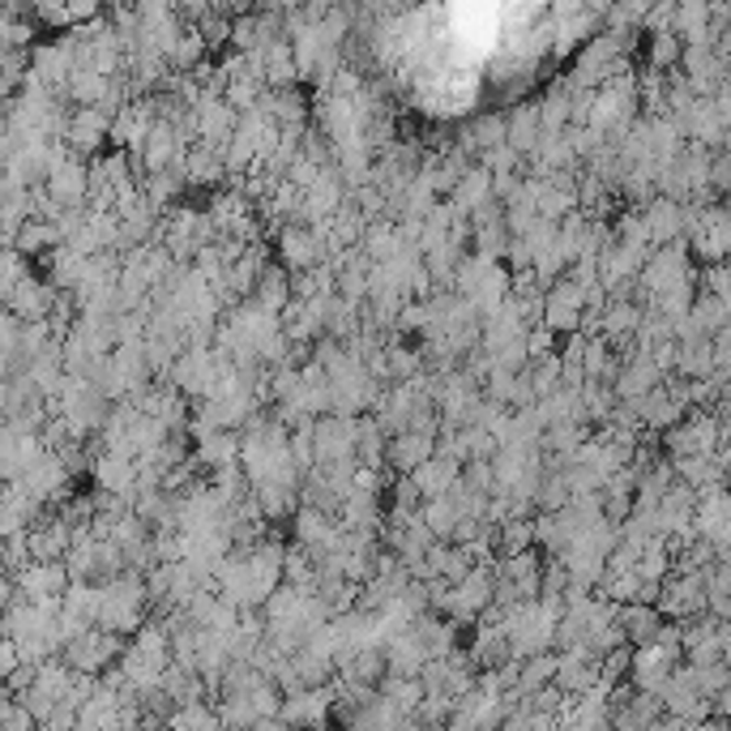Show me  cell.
Returning a JSON list of instances; mask_svg holds the SVG:
<instances>
[{
	"label": "cell",
	"mask_w": 731,
	"mask_h": 731,
	"mask_svg": "<svg viewBox=\"0 0 731 731\" xmlns=\"http://www.w3.org/2000/svg\"><path fill=\"white\" fill-rule=\"evenodd\" d=\"M680 654L676 646H633V667H629V676H633V693H651V697H663L667 689V680H672V672L680 667Z\"/></svg>",
	"instance_id": "cell-1"
},
{
	"label": "cell",
	"mask_w": 731,
	"mask_h": 731,
	"mask_svg": "<svg viewBox=\"0 0 731 731\" xmlns=\"http://www.w3.org/2000/svg\"><path fill=\"white\" fill-rule=\"evenodd\" d=\"M274 248H278V266L291 274L325 266V240L312 228H283L274 235Z\"/></svg>",
	"instance_id": "cell-2"
},
{
	"label": "cell",
	"mask_w": 731,
	"mask_h": 731,
	"mask_svg": "<svg viewBox=\"0 0 731 731\" xmlns=\"http://www.w3.org/2000/svg\"><path fill=\"white\" fill-rule=\"evenodd\" d=\"M317 441V466H339V462L355 458L359 445V420H343V416H325L312 428Z\"/></svg>",
	"instance_id": "cell-3"
},
{
	"label": "cell",
	"mask_w": 731,
	"mask_h": 731,
	"mask_svg": "<svg viewBox=\"0 0 731 731\" xmlns=\"http://www.w3.org/2000/svg\"><path fill=\"white\" fill-rule=\"evenodd\" d=\"M43 192L60 206V210H86L90 206V163H81V158H65V163H56V171L47 176V185Z\"/></svg>",
	"instance_id": "cell-4"
},
{
	"label": "cell",
	"mask_w": 731,
	"mask_h": 731,
	"mask_svg": "<svg viewBox=\"0 0 731 731\" xmlns=\"http://www.w3.org/2000/svg\"><path fill=\"white\" fill-rule=\"evenodd\" d=\"M278 719L296 731L334 723V689H304V693H296V697H287Z\"/></svg>",
	"instance_id": "cell-5"
},
{
	"label": "cell",
	"mask_w": 731,
	"mask_h": 731,
	"mask_svg": "<svg viewBox=\"0 0 731 731\" xmlns=\"http://www.w3.org/2000/svg\"><path fill=\"white\" fill-rule=\"evenodd\" d=\"M56 300H60V291H56L47 278H31V283H22V287L4 300V312H13L22 325H38V321H52Z\"/></svg>",
	"instance_id": "cell-6"
},
{
	"label": "cell",
	"mask_w": 731,
	"mask_h": 731,
	"mask_svg": "<svg viewBox=\"0 0 731 731\" xmlns=\"http://www.w3.org/2000/svg\"><path fill=\"white\" fill-rule=\"evenodd\" d=\"M667 381V373L654 364L651 355H629L624 359V368H620V381H616V398L620 402H642V398H651L654 389H663Z\"/></svg>",
	"instance_id": "cell-7"
},
{
	"label": "cell",
	"mask_w": 731,
	"mask_h": 731,
	"mask_svg": "<svg viewBox=\"0 0 731 731\" xmlns=\"http://www.w3.org/2000/svg\"><path fill=\"white\" fill-rule=\"evenodd\" d=\"M18 586H22V595L31 603H47V599H65L69 586H74V577H69L65 565H26L18 574Z\"/></svg>",
	"instance_id": "cell-8"
},
{
	"label": "cell",
	"mask_w": 731,
	"mask_h": 731,
	"mask_svg": "<svg viewBox=\"0 0 731 731\" xmlns=\"http://www.w3.org/2000/svg\"><path fill=\"white\" fill-rule=\"evenodd\" d=\"M385 658H389V676H407V680H420L423 667L432 663V658H428V646H423L411 629H402V633H394V638L385 642Z\"/></svg>",
	"instance_id": "cell-9"
},
{
	"label": "cell",
	"mask_w": 731,
	"mask_h": 731,
	"mask_svg": "<svg viewBox=\"0 0 731 731\" xmlns=\"http://www.w3.org/2000/svg\"><path fill=\"white\" fill-rule=\"evenodd\" d=\"M466 651H470L479 672H497L505 663H513V642H509V633L500 624H479Z\"/></svg>",
	"instance_id": "cell-10"
},
{
	"label": "cell",
	"mask_w": 731,
	"mask_h": 731,
	"mask_svg": "<svg viewBox=\"0 0 731 731\" xmlns=\"http://www.w3.org/2000/svg\"><path fill=\"white\" fill-rule=\"evenodd\" d=\"M505 115H509V146L522 154V158H535V151L543 146V115H539V103H513Z\"/></svg>",
	"instance_id": "cell-11"
},
{
	"label": "cell",
	"mask_w": 731,
	"mask_h": 731,
	"mask_svg": "<svg viewBox=\"0 0 731 731\" xmlns=\"http://www.w3.org/2000/svg\"><path fill=\"white\" fill-rule=\"evenodd\" d=\"M436 458V441L420 432H402L389 441V475H416L423 462Z\"/></svg>",
	"instance_id": "cell-12"
},
{
	"label": "cell",
	"mask_w": 731,
	"mask_h": 731,
	"mask_svg": "<svg viewBox=\"0 0 731 731\" xmlns=\"http://www.w3.org/2000/svg\"><path fill=\"white\" fill-rule=\"evenodd\" d=\"M642 214H646V223H651L654 231V248H667V244H680V240H685V206H680V201L654 197Z\"/></svg>",
	"instance_id": "cell-13"
},
{
	"label": "cell",
	"mask_w": 731,
	"mask_h": 731,
	"mask_svg": "<svg viewBox=\"0 0 731 731\" xmlns=\"http://www.w3.org/2000/svg\"><path fill=\"white\" fill-rule=\"evenodd\" d=\"M339 527H343V531H351V535H377V539H381V531H385L381 500L351 492V497L343 500V509H339Z\"/></svg>",
	"instance_id": "cell-14"
},
{
	"label": "cell",
	"mask_w": 731,
	"mask_h": 731,
	"mask_svg": "<svg viewBox=\"0 0 731 731\" xmlns=\"http://www.w3.org/2000/svg\"><path fill=\"white\" fill-rule=\"evenodd\" d=\"M672 466H676V479L689 484L697 497H706V492H723V488L731 484L728 470H723V462H719V454H710V458L672 462Z\"/></svg>",
	"instance_id": "cell-15"
},
{
	"label": "cell",
	"mask_w": 731,
	"mask_h": 731,
	"mask_svg": "<svg viewBox=\"0 0 731 731\" xmlns=\"http://www.w3.org/2000/svg\"><path fill=\"white\" fill-rule=\"evenodd\" d=\"M262 112H266L278 129H308V99L300 86H291V90H266Z\"/></svg>",
	"instance_id": "cell-16"
},
{
	"label": "cell",
	"mask_w": 731,
	"mask_h": 731,
	"mask_svg": "<svg viewBox=\"0 0 731 731\" xmlns=\"http://www.w3.org/2000/svg\"><path fill=\"white\" fill-rule=\"evenodd\" d=\"M633 407H638L642 432H672V428H680V423L689 420V411H685L680 402H672L667 389H654L651 398H642V402H633Z\"/></svg>",
	"instance_id": "cell-17"
},
{
	"label": "cell",
	"mask_w": 731,
	"mask_h": 731,
	"mask_svg": "<svg viewBox=\"0 0 731 731\" xmlns=\"http://www.w3.org/2000/svg\"><path fill=\"white\" fill-rule=\"evenodd\" d=\"M539 115H543V133H565L574 124V86H569V77H561V81H552L543 90Z\"/></svg>",
	"instance_id": "cell-18"
},
{
	"label": "cell",
	"mask_w": 731,
	"mask_h": 731,
	"mask_svg": "<svg viewBox=\"0 0 731 731\" xmlns=\"http://www.w3.org/2000/svg\"><path fill=\"white\" fill-rule=\"evenodd\" d=\"M240 432H210V436H201L197 441V450H192V458L201 462V470H228V466H240Z\"/></svg>",
	"instance_id": "cell-19"
},
{
	"label": "cell",
	"mask_w": 731,
	"mask_h": 731,
	"mask_svg": "<svg viewBox=\"0 0 731 731\" xmlns=\"http://www.w3.org/2000/svg\"><path fill=\"white\" fill-rule=\"evenodd\" d=\"M185 180L201 185V189H228V167H223V154L210 151L206 142H197L185 158Z\"/></svg>",
	"instance_id": "cell-20"
},
{
	"label": "cell",
	"mask_w": 731,
	"mask_h": 731,
	"mask_svg": "<svg viewBox=\"0 0 731 731\" xmlns=\"http://www.w3.org/2000/svg\"><path fill=\"white\" fill-rule=\"evenodd\" d=\"M450 201H454V210H458L462 219H470L475 210H484L488 201H497V197H492V171H488L484 163H475V167L462 176V185L454 189Z\"/></svg>",
	"instance_id": "cell-21"
},
{
	"label": "cell",
	"mask_w": 731,
	"mask_h": 731,
	"mask_svg": "<svg viewBox=\"0 0 731 731\" xmlns=\"http://www.w3.org/2000/svg\"><path fill=\"white\" fill-rule=\"evenodd\" d=\"M296 300V291H291V269H283L278 262L262 274V283H257V291H253V304L266 308L269 317H283L287 308Z\"/></svg>",
	"instance_id": "cell-22"
},
{
	"label": "cell",
	"mask_w": 731,
	"mask_h": 731,
	"mask_svg": "<svg viewBox=\"0 0 731 731\" xmlns=\"http://www.w3.org/2000/svg\"><path fill=\"white\" fill-rule=\"evenodd\" d=\"M676 35L685 38V47H715V31H710V4L701 0H685L676 4Z\"/></svg>",
	"instance_id": "cell-23"
},
{
	"label": "cell",
	"mask_w": 731,
	"mask_h": 731,
	"mask_svg": "<svg viewBox=\"0 0 731 731\" xmlns=\"http://www.w3.org/2000/svg\"><path fill=\"white\" fill-rule=\"evenodd\" d=\"M620 624H624L629 646H651L654 638L663 633L667 616L658 612V608H651V603H629V608H620Z\"/></svg>",
	"instance_id": "cell-24"
},
{
	"label": "cell",
	"mask_w": 731,
	"mask_h": 731,
	"mask_svg": "<svg viewBox=\"0 0 731 731\" xmlns=\"http://www.w3.org/2000/svg\"><path fill=\"white\" fill-rule=\"evenodd\" d=\"M407 723V715L385 697V693H377L364 710H355L351 719H346V731H398Z\"/></svg>",
	"instance_id": "cell-25"
},
{
	"label": "cell",
	"mask_w": 731,
	"mask_h": 731,
	"mask_svg": "<svg viewBox=\"0 0 731 731\" xmlns=\"http://www.w3.org/2000/svg\"><path fill=\"white\" fill-rule=\"evenodd\" d=\"M13 248L22 253V257H52L56 248H65V235H60V228L56 223H47V219H31L26 228L18 231V240H13Z\"/></svg>",
	"instance_id": "cell-26"
},
{
	"label": "cell",
	"mask_w": 731,
	"mask_h": 731,
	"mask_svg": "<svg viewBox=\"0 0 731 731\" xmlns=\"http://www.w3.org/2000/svg\"><path fill=\"white\" fill-rule=\"evenodd\" d=\"M47 283H52L60 296H77L81 283H86V257H77L69 244L56 248V253L47 257Z\"/></svg>",
	"instance_id": "cell-27"
},
{
	"label": "cell",
	"mask_w": 731,
	"mask_h": 731,
	"mask_svg": "<svg viewBox=\"0 0 731 731\" xmlns=\"http://www.w3.org/2000/svg\"><path fill=\"white\" fill-rule=\"evenodd\" d=\"M411 479L420 484V492L428 500H432V497H450V492H454V488L462 484V466H458V462H450V458H441V454H436L432 462H423Z\"/></svg>",
	"instance_id": "cell-28"
},
{
	"label": "cell",
	"mask_w": 731,
	"mask_h": 731,
	"mask_svg": "<svg viewBox=\"0 0 731 731\" xmlns=\"http://www.w3.org/2000/svg\"><path fill=\"white\" fill-rule=\"evenodd\" d=\"M685 65V38L676 31L667 35H646V69L654 74H676Z\"/></svg>",
	"instance_id": "cell-29"
},
{
	"label": "cell",
	"mask_w": 731,
	"mask_h": 731,
	"mask_svg": "<svg viewBox=\"0 0 731 731\" xmlns=\"http://www.w3.org/2000/svg\"><path fill=\"white\" fill-rule=\"evenodd\" d=\"M420 518H423V527L441 539V543H454V531H458V522H462V509L454 505V497H432V500H423Z\"/></svg>",
	"instance_id": "cell-30"
},
{
	"label": "cell",
	"mask_w": 731,
	"mask_h": 731,
	"mask_svg": "<svg viewBox=\"0 0 731 731\" xmlns=\"http://www.w3.org/2000/svg\"><path fill=\"white\" fill-rule=\"evenodd\" d=\"M715 343L710 339H697V343H680V364H676V377L685 381H706L715 377Z\"/></svg>",
	"instance_id": "cell-31"
},
{
	"label": "cell",
	"mask_w": 731,
	"mask_h": 731,
	"mask_svg": "<svg viewBox=\"0 0 731 731\" xmlns=\"http://www.w3.org/2000/svg\"><path fill=\"white\" fill-rule=\"evenodd\" d=\"M646 308H638L633 300H612L608 312H603V339L608 343H620V339H633L638 325H642Z\"/></svg>",
	"instance_id": "cell-32"
},
{
	"label": "cell",
	"mask_w": 731,
	"mask_h": 731,
	"mask_svg": "<svg viewBox=\"0 0 731 731\" xmlns=\"http://www.w3.org/2000/svg\"><path fill=\"white\" fill-rule=\"evenodd\" d=\"M556 672H561V654H556V651L527 658V663H522V680H518V693H522V697H535V693H543L547 685H556Z\"/></svg>",
	"instance_id": "cell-33"
},
{
	"label": "cell",
	"mask_w": 731,
	"mask_h": 731,
	"mask_svg": "<svg viewBox=\"0 0 731 731\" xmlns=\"http://www.w3.org/2000/svg\"><path fill=\"white\" fill-rule=\"evenodd\" d=\"M185 185H189V180H185V163H180V167H171V171H154V176H146V180H142V192L151 197V206H158V210L167 214V206L180 201Z\"/></svg>",
	"instance_id": "cell-34"
},
{
	"label": "cell",
	"mask_w": 731,
	"mask_h": 731,
	"mask_svg": "<svg viewBox=\"0 0 731 731\" xmlns=\"http://www.w3.org/2000/svg\"><path fill=\"white\" fill-rule=\"evenodd\" d=\"M535 547V518H513L497 527V561H509V556H522Z\"/></svg>",
	"instance_id": "cell-35"
},
{
	"label": "cell",
	"mask_w": 731,
	"mask_h": 731,
	"mask_svg": "<svg viewBox=\"0 0 731 731\" xmlns=\"http://www.w3.org/2000/svg\"><path fill=\"white\" fill-rule=\"evenodd\" d=\"M693 325L706 334V339H715V334H723L731 325V312H728V300H719V296H710V291H701L697 296V304H693Z\"/></svg>",
	"instance_id": "cell-36"
},
{
	"label": "cell",
	"mask_w": 731,
	"mask_h": 731,
	"mask_svg": "<svg viewBox=\"0 0 731 731\" xmlns=\"http://www.w3.org/2000/svg\"><path fill=\"white\" fill-rule=\"evenodd\" d=\"M377 266H389L398 253H402V235L394 223H373V228L364 231V244H359Z\"/></svg>",
	"instance_id": "cell-37"
},
{
	"label": "cell",
	"mask_w": 731,
	"mask_h": 731,
	"mask_svg": "<svg viewBox=\"0 0 731 731\" xmlns=\"http://www.w3.org/2000/svg\"><path fill=\"white\" fill-rule=\"evenodd\" d=\"M569 500H574V488H569L565 470H543V484L535 492V513H561V509H569Z\"/></svg>",
	"instance_id": "cell-38"
},
{
	"label": "cell",
	"mask_w": 731,
	"mask_h": 731,
	"mask_svg": "<svg viewBox=\"0 0 731 731\" xmlns=\"http://www.w3.org/2000/svg\"><path fill=\"white\" fill-rule=\"evenodd\" d=\"M385 355H389V377H394V385H402V381H420L423 373H428V364H423L420 346L389 343V346H385Z\"/></svg>",
	"instance_id": "cell-39"
},
{
	"label": "cell",
	"mask_w": 731,
	"mask_h": 731,
	"mask_svg": "<svg viewBox=\"0 0 731 731\" xmlns=\"http://www.w3.org/2000/svg\"><path fill=\"white\" fill-rule=\"evenodd\" d=\"M527 377L535 385V398L539 402H547V398H556L561 389H565V364H561V351L556 355H547V359H535L531 368H527Z\"/></svg>",
	"instance_id": "cell-40"
},
{
	"label": "cell",
	"mask_w": 731,
	"mask_h": 731,
	"mask_svg": "<svg viewBox=\"0 0 731 731\" xmlns=\"http://www.w3.org/2000/svg\"><path fill=\"white\" fill-rule=\"evenodd\" d=\"M381 693L407 715V719H416V710L423 706V697H428V689H423V680H407V676H385Z\"/></svg>",
	"instance_id": "cell-41"
},
{
	"label": "cell",
	"mask_w": 731,
	"mask_h": 731,
	"mask_svg": "<svg viewBox=\"0 0 731 731\" xmlns=\"http://www.w3.org/2000/svg\"><path fill=\"white\" fill-rule=\"evenodd\" d=\"M612 228H616V240H620V244H629V248H654V231L642 210H620Z\"/></svg>",
	"instance_id": "cell-42"
},
{
	"label": "cell",
	"mask_w": 731,
	"mask_h": 731,
	"mask_svg": "<svg viewBox=\"0 0 731 731\" xmlns=\"http://www.w3.org/2000/svg\"><path fill=\"white\" fill-rule=\"evenodd\" d=\"M214 710H219V719H223V728L228 731H253L257 728V719H262L257 706H253V697H223Z\"/></svg>",
	"instance_id": "cell-43"
},
{
	"label": "cell",
	"mask_w": 731,
	"mask_h": 731,
	"mask_svg": "<svg viewBox=\"0 0 731 731\" xmlns=\"http://www.w3.org/2000/svg\"><path fill=\"white\" fill-rule=\"evenodd\" d=\"M454 710H458V701H454V697H445V693H428V697H423V706L416 710V723H423L428 731L450 728Z\"/></svg>",
	"instance_id": "cell-44"
},
{
	"label": "cell",
	"mask_w": 731,
	"mask_h": 731,
	"mask_svg": "<svg viewBox=\"0 0 731 731\" xmlns=\"http://www.w3.org/2000/svg\"><path fill=\"white\" fill-rule=\"evenodd\" d=\"M492 176H527V158L513 151V146H497V151H488L479 158Z\"/></svg>",
	"instance_id": "cell-45"
},
{
	"label": "cell",
	"mask_w": 731,
	"mask_h": 731,
	"mask_svg": "<svg viewBox=\"0 0 731 731\" xmlns=\"http://www.w3.org/2000/svg\"><path fill=\"white\" fill-rule=\"evenodd\" d=\"M505 228H509L513 240H527V235L539 228V210L527 206V201H509V206H505Z\"/></svg>",
	"instance_id": "cell-46"
},
{
	"label": "cell",
	"mask_w": 731,
	"mask_h": 731,
	"mask_svg": "<svg viewBox=\"0 0 731 731\" xmlns=\"http://www.w3.org/2000/svg\"><path fill=\"white\" fill-rule=\"evenodd\" d=\"M462 484L484 492V497H497V466L492 462H466L462 466Z\"/></svg>",
	"instance_id": "cell-47"
},
{
	"label": "cell",
	"mask_w": 731,
	"mask_h": 731,
	"mask_svg": "<svg viewBox=\"0 0 731 731\" xmlns=\"http://www.w3.org/2000/svg\"><path fill=\"white\" fill-rule=\"evenodd\" d=\"M35 274H31V257H22L18 248H4V300L22 287V283H31Z\"/></svg>",
	"instance_id": "cell-48"
},
{
	"label": "cell",
	"mask_w": 731,
	"mask_h": 731,
	"mask_svg": "<svg viewBox=\"0 0 731 731\" xmlns=\"http://www.w3.org/2000/svg\"><path fill=\"white\" fill-rule=\"evenodd\" d=\"M248 697H253V706H257V715H262V719H278V715H283V701H287V693L278 689L274 680H262V685L248 693Z\"/></svg>",
	"instance_id": "cell-49"
},
{
	"label": "cell",
	"mask_w": 731,
	"mask_h": 731,
	"mask_svg": "<svg viewBox=\"0 0 731 731\" xmlns=\"http://www.w3.org/2000/svg\"><path fill=\"white\" fill-rule=\"evenodd\" d=\"M423 492H420V484L411 479V475H394V505L398 509H411V513H420L423 509Z\"/></svg>",
	"instance_id": "cell-50"
},
{
	"label": "cell",
	"mask_w": 731,
	"mask_h": 731,
	"mask_svg": "<svg viewBox=\"0 0 731 731\" xmlns=\"http://www.w3.org/2000/svg\"><path fill=\"white\" fill-rule=\"evenodd\" d=\"M518 377H522V373H505V368H497V373L488 377V385H484V394H488L492 402H500V407H509V402H513V389H518Z\"/></svg>",
	"instance_id": "cell-51"
},
{
	"label": "cell",
	"mask_w": 731,
	"mask_h": 731,
	"mask_svg": "<svg viewBox=\"0 0 731 731\" xmlns=\"http://www.w3.org/2000/svg\"><path fill=\"white\" fill-rule=\"evenodd\" d=\"M672 26H676V4L663 0V4H651V9H646V26H642V35H667Z\"/></svg>",
	"instance_id": "cell-52"
},
{
	"label": "cell",
	"mask_w": 731,
	"mask_h": 731,
	"mask_svg": "<svg viewBox=\"0 0 731 731\" xmlns=\"http://www.w3.org/2000/svg\"><path fill=\"white\" fill-rule=\"evenodd\" d=\"M701 291H710V296H719V300H731V262L728 266L701 269Z\"/></svg>",
	"instance_id": "cell-53"
},
{
	"label": "cell",
	"mask_w": 731,
	"mask_h": 731,
	"mask_svg": "<svg viewBox=\"0 0 731 731\" xmlns=\"http://www.w3.org/2000/svg\"><path fill=\"white\" fill-rule=\"evenodd\" d=\"M556 339H561V334H552L547 325H535V330L527 334V351H531V364H535V359H547V355H556V351H561V346H556Z\"/></svg>",
	"instance_id": "cell-54"
},
{
	"label": "cell",
	"mask_w": 731,
	"mask_h": 731,
	"mask_svg": "<svg viewBox=\"0 0 731 731\" xmlns=\"http://www.w3.org/2000/svg\"><path fill=\"white\" fill-rule=\"evenodd\" d=\"M500 266L509 269V274H527V269H535V253H531V244H527V240H513Z\"/></svg>",
	"instance_id": "cell-55"
},
{
	"label": "cell",
	"mask_w": 731,
	"mask_h": 731,
	"mask_svg": "<svg viewBox=\"0 0 731 731\" xmlns=\"http://www.w3.org/2000/svg\"><path fill=\"white\" fill-rule=\"evenodd\" d=\"M197 31H201V38H206L210 52H219L223 43H231V22L228 18H219V9H214V18H210L206 26H197Z\"/></svg>",
	"instance_id": "cell-56"
},
{
	"label": "cell",
	"mask_w": 731,
	"mask_h": 731,
	"mask_svg": "<svg viewBox=\"0 0 731 731\" xmlns=\"http://www.w3.org/2000/svg\"><path fill=\"white\" fill-rule=\"evenodd\" d=\"M565 278H569L574 287H582V291H586V287H595V283H599V257H577Z\"/></svg>",
	"instance_id": "cell-57"
},
{
	"label": "cell",
	"mask_w": 731,
	"mask_h": 731,
	"mask_svg": "<svg viewBox=\"0 0 731 731\" xmlns=\"http://www.w3.org/2000/svg\"><path fill=\"white\" fill-rule=\"evenodd\" d=\"M0 667H4V676H13V672L22 667V651H18V642H9V638H4V646H0Z\"/></svg>",
	"instance_id": "cell-58"
},
{
	"label": "cell",
	"mask_w": 731,
	"mask_h": 731,
	"mask_svg": "<svg viewBox=\"0 0 731 731\" xmlns=\"http://www.w3.org/2000/svg\"><path fill=\"white\" fill-rule=\"evenodd\" d=\"M710 710H715V723H728L731 719V685L710 701Z\"/></svg>",
	"instance_id": "cell-59"
},
{
	"label": "cell",
	"mask_w": 731,
	"mask_h": 731,
	"mask_svg": "<svg viewBox=\"0 0 731 731\" xmlns=\"http://www.w3.org/2000/svg\"><path fill=\"white\" fill-rule=\"evenodd\" d=\"M253 731H296V728H287L283 719H257V728Z\"/></svg>",
	"instance_id": "cell-60"
}]
</instances>
